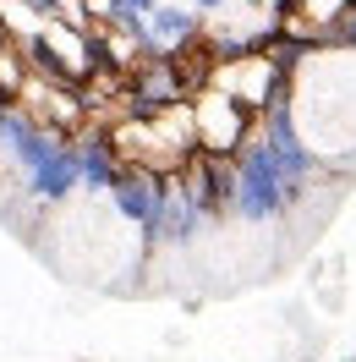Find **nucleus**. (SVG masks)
<instances>
[{"label":"nucleus","mask_w":356,"mask_h":362,"mask_svg":"<svg viewBox=\"0 0 356 362\" xmlns=\"http://www.w3.org/2000/svg\"><path fill=\"white\" fill-rule=\"evenodd\" d=\"M290 121L318 165L356 159V49L318 45L290 71Z\"/></svg>","instance_id":"nucleus-1"},{"label":"nucleus","mask_w":356,"mask_h":362,"mask_svg":"<svg viewBox=\"0 0 356 362\" xmlns=\"http://www.w3.org/2000/svg\"><path fill=\"white\" fill-rule=\"evenodd\" d=\"M0 170L23 187L39 209H66L83 192L77 176V137L33 121L23 105L0 115Z\"/></svg>","instance_id":"nucleus-2"},{"label":"nucleus","mask_w":356,"mask_h":362,"mask_svg":"<svg viewBox=\"0 0 356 362\" xmlns=\"http://www.w3.org/2000/svg\"><path fill=\"white\" fill-rule=\"evenodd\" d=\"M186 110H192V132H198V154H220V159H236L242 154V143L258 132V115L236 105L225 88L214 83H203L192 99H186Z\"/></svg>","instance_id":"nucleus-3"},{"label":"nucleus","mask_w":356,"mask_h":362,"mask_svg":"<svg viewBox=\"0 0 356 362\" xmlns=\"http://www.w3.org/2000/svg\"><path fill=\"white\" fill-rule=\"evenodd\" d=\"M165 192H170V176L165 170H143V165H126L110 187V209L137 230V236H148L159 220V209H165ZM148 252V247H143Z\"/></svg>","instance_id":"nucleus-4"},{"label":"nucleus","mask_w":356,"mask_h":362,"mask_svg":"<svg viewBox=\"0 0 356 362\" xmlns=\"http://www.w3.org/2000/svg\"><path fill=\"white\" fill-rule=\"evenodd\" d=\"M126 170L121 148L110 143V127H83L77 132V176H83V198H110L115 176Z\"/></svg>","instance_id":"nucleus-5"},{"label":"nucleus","mask_w":356,"mask_h":362,"mask_svg":"<svg viewBox=\"0 0 356 362\" xmlns=\"http://www.w3.org/2000/svg\"><path fill=\"white\" fill-rule=\"evenodd\" d=\"M203 11L198 6H176V0H159L148 11V55H181L203 39Z\"/></svg>","instance_id":"nucleus-6"},{"label":"nucleus","mask_w":356,"mask_h":362,"mask_svg":"<svg viewBox=\"0 0 356 362\" xmlns=\"http://www.w3.org/2000/svg\"><path fill=\"white\" fill-rule=\"evenodd\" d=\"M159 0H121V17H148V11H154ZM121 17H115V23H121ZM110 28V23H105Z\"/></svg>","instance_id":"nucleus-7"},{"label":"nucleus","mask_w":356,"mask_h":362,"mask_svg":"<svg viewBox=\"0 0 356 362\" xmlns=\"http://www.w3.org/2000/svg\"><path fill=\"white\" fill-rule=\"evenodd\" d=\"M192 6H198L203 17H208V11H225V6H230V0H192Z\"/></svg>","instance_id":"nucleus-8"}]
</instances>
